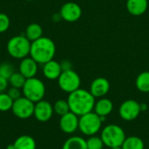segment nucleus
<instances>
[{
    "label": "nucleus",
    "mask_w": 149,
    "mask_h": 149,
    "mask_svg": "<svg viewBox=\"0 0 149 149\" xmlns=\"http://www.w3.org/2000/svg\"><path fill=\"white\" fill-rule=\"evenodd\" d=\"M62 149H87L86 141L79 136H72L65 141Z\"/></svg>",
    "instance_id": "obj_20"
},
{
    "label": "nucleus",
    "mask_w": 149,
    "mask_h": 149,
    "mask_svg": "<svg viewBox=\"0 0 149 149\" xmlns=\"http://www.w3.org/2000/svg\"><path fill=\"white\" fill-rule=\"evenodd\" d=\"M63 70L59 62L52 59L47 63L43 65V74L44 76L50 80L58 79Z\"/></svg>",
    "instance_id": "obj_15"
},
{
    "label": "nucleus",
    "mask_w": 149,
    "mask_h": 149,
    "mask_svg": "<svg viewBox=\"0 0 149 149\" xmlns=\"http://www.w3.org/2000/svg\"><path fill=\"white\" fill-rule=\"evenodd\" d=\"M141 112V107L139 102L134 100H125L119 108L120 118L126 121H132L138 118Z\"/></svg>",
    "instance_id": "obj_9"
},
{
    "label": "nucleus",
    "mask_w": 149,
    "mask_h": 149,
    "mask_svg": "<svg viewBox=\"0 0 149 149\" xmlns=\"http://www.w3.org/2000/svg\"><path fill=\"white\" fill-rule=\"evenodd\" d=\"M86 146L87 149H103L105 145L100 137L93 135L86 140Z\"/></svg>",
    "instance_id": "obj_26"
},
{
    "label": "nucleus",
    "mask_w": 149,
    "mask_h": 149,
    "mask_svg": "<svg viewBox=\"0 0 149 149\" xmlns=\"http://www.w3.org/2000/svg\"><path fill=\"white\" fill-rule=\"evenodd\" d=\"M31 42L24 35H16L10 38L6 49L10 57L16 59H23L30 55Z\"/></svg>",
    "instance_id": "obj_3"
},
{
    "label": "nucleus",
    "mask_w": 149,
    "mask_h": 149,
    "mask_svg": "<svg viewBox=\"0 0 149 149\" xmlns=\"http://www.w3.org/2000/svg\"><path fill=\"white\" fill-rule=\"evenodd\" d=\"M10 24L9 17L4 13H0V33L5 32Z\"/></svg>",
    "instance_id": "obj_28"
},
{
    "label": "nucleus",
    "mask_w": 149,
    "mask_h": 149,
    "mask_svg": "<svg viewBox=\"0 0 149 149\" xmlns=\"http://www.w3.org/2000/svg\"><path fill=\"white\" fill-rule=\"evenodd\" d=\"M94 113H96L100 118L107 117L113 109V104L111 100L107 98H100L94 105Z\"/></svg>",
    "instance_id": "obj_17"
},
{
    "label": "nucleus",
    "mask_w": 149,
    "mask_h": 149,
    "mask_svg": "<svg viewBox=\"0 0 149 149\" xmlns=\"http://www.w3.org/2000/svg\"><path fill=\"white\" fill-rule=\"evenodd\" d=\"M126 7L131 15L135 17L141 16L148 10V0H127Z\"/></svg>",
    "instance_id": "obj_16"
},
{
    "label": "nucleus",
    "mask_w": 149,
    "mask_h": 149,
    "mask_svg": "<svg viewBox=\"0 0 149 149\" xmlns=\"http://www.w3.org/2000/svg\"><path fill=\"white\" fill-rule=\"evenodd\" d=\"M79 116L69 112L65 115L60 117L59 120V127L65 134H72L79 129Z\"/></svg>",
    "instance_id": "obj_12"
},
{
    "label": "nucleus",
    "mask_w": 149,
    "mask_h": 149,
    "mask_svg": "<svg viewBox=\"0 0 149 149\" xmlns=\"http://www.w3.org/2000/svg\"><path fill=\"white\" fill-rule=\"evenodd\" d=\"M59 88L65 93H71L80 88L81 79L79 75L72 69L63 71L58 79Z\"/></svg>",
    "instance_id": "obj_7"
},
{
    "label": "nucleus",
    "mask_w": 149,
    "mask_h": 149,
    "mask_svg": "<svg viewBox=\"0 0 149 149\" xmlns=\"http://www.w3.org/2000/svg\"><path fill=\"white\" fill-rule=\"evenodd\" d=\"M100 138L104 145L109 148L121 147L126 137L125 131L118 125L110 124L106 126L100 134Z\"/></svg>",
    "instance_id": "obj_4"
},
{
    "label": "nucleus",
    "mask_w": 149,
    "mask_h": 149,
    "mask_svg": "<svg viewBox=\"0 0 149 149\" xmlns=\"http://www.w3.org/2000/svg\"><path fill=\"white\" fill-rule=\"evenodd\" d=\"M55 53V43L47 37H41L31 44L30 57H31L38 64L44 65L53 59Z\"/></svg>",
    "instance_id": "obj_2"
},
{
    "label": "nucleus",
    "mask_w": 149,
    "mask_h": 149,
    "mask_svg": "<svg viewBox=\"0 0 149 149\" xmlns=\"http://www.w3.org/2000/svg\"><path fill=\"white\" fill-rule=\"evenodd\" d=\"M24 36L31 42H33V41L40 38L41 37H43V29H42L41 25L37 23L30 24L25 29Z\"/></svg>",
    "instance_id": "obj_19"
},
{
    "label": "nucleus",
    "mask_w": 149,
    "mask_h": 149,
    "mask_svg": "<svg viewBox=\"0 0 149 149\" xmlns=\"http://www.w3.org/2000/svg\"><path fill=\"white\" fill-rule=\"evenodd\" d=\"M60 65H61V67H62V70H63V71L72 69L71 63H70L69 61H67V60H64V61L60 62Z\"/></svg>",
    "instance_id": "obj_31"
},
{
    "label": "nucleus",
    "mask_w": 149,
    "mask_h": 149,
    "mask_svg": "<svg viewBox=\"0 0 149 149\" xmlns=\"http://www.w3.org/2000/svg\"><path fill=\"white\" fill-rule=\"evenodd\" d=\"M8 80H9V84L10 85V86L22 89L26 81V79L24 75H22L18 72H14Z\"/></svg>",
    "instance_id": "obj_24"
},
{
    "label": "nucleus",
    "mask_w": 149,
    "mask_h": 149,
    "mask_svg": "<svg viewBox=\"0 0 149 149\" xmlns=\"http://www.w3.org/2000/svg\"><path fill=\"white\" fill-rule=\"evenodd\" d=\"M9 85V80L3 77L0 76V93H3V91L6 90Z\"/></svg>",
    "instance_id": "obj_30"
},
{
    "label": "nucleus",
    "mask_w": 149,
    "mask_h": 149,
    "mask_svg": "<svg viewBox=\"0 0 149 149\" xmlns=\"http://www.w3.org/2000/svg\"><path fill=\"white\" fill-rule=\"evenodd\" d=\"M59 14L61 18L65 21L73 23L81 17L82 9L78 3L74 2H67L61 6Z\"/></svg>",
    "instance_id": "obj_10"
},
{
    "label": "nucleus",
    "mask_w": 149,
    "mask_h": 149,
    "mask_svg": "<svg viewBox=\"0 0 149 149\" xmlns=\"http://www.w3.org/2000/svg\"><path fill=\"white\" fill-rule=\"evenodd\" d=\"M22 93L31 101L37 103L43 100L45 94V86L41 79L36 77L26 79L22 88Z\"/></svg>",
    "instance_id": "obj_5"
},
{
    "label": "nucleus",
    "mask_w": 149,
    "mask_h": 149,
    "mask_svg": "<svg viewBox=\"0 0 149 149\" xmlns=\"http://www.w3.org/2000/svg\"><path fill=\"white\" fill-rule=\"evenodd\" d=\"M14 100L5 93H0V112L11 110Z\"/></svg>",
    "instance_id": "obj_25"
},
{
    "label": "nucleus",
    "mask_w": 149,
    "mask_h": 149,
    "mask_svg": "<svg viewBox=\"0 0 149 149\" xmlns=\"http://www.w3.org/2000/svg\"><path fill=\"white\" fill-rule=\"evenodd\" d=\"M67 101L70 107V111L79 117L93 112L96 102L95 98L90 91L81 88L69 93Z\"/></svg>",
    "instance_id": "obj_1"
},
{
    "label": "nucleus",
    "mask_w": 149,
    "mask_h": 149,
    "mask_svg": "<svg viewBox=\"0 0 149 149\" xmlns=\"http://www.w3.org/2000/svg\"><path fill=\"white\" fill-rule=\"evenodd\" d=\"M122 149H144L145 144L142 139L138 136H129L127 137L121 146Z\"/></svg>",
    "instance_id": "obj_21"
},
{
    "label": "nucleus",
    "mask_w": 149,
    "mask_h": 149,
    "mask_svg": "<svg viewBox=\"0 0 149 149\" xmlns=\"http://www.w3.org/2000/svg\"><path fill=\"white\" fill-rule=\"evenodd\" d=\"M6 149H14V145L13 144H10V145H8L7 146V148Z\"/></svg>",
    "instance_id": "obj_32"
},
{
    "label": "nucleus",
    "mask_w": 149,
    "mask_h": 149,
    "mask_svg": "<svg viewBox=\"0 0 149 149\" xmlns=\"http://www.w3.org/2000/svg\"><path fill=\"white\" fill-rule=\"evenodd\" d=\"M135 86L141 93H149V72H142L135 79Z\"/></svg>",
    "instance_id": "obj_22"
},
{
    "label": "nucleus",
    "mask_w": 149,
    "mask_h": 149,
    "mask_svg": "<svg viewBox=\"0 0 149 149\" xmlns=\"http://www.w3.org/2000/svg\"><path fill=\"white\" fill-rule=\"evenodd\" d=\"M53 111L60 117L70 112V107L68 101L65 100H58L53 105Z\"/></svg>",
    "instance_id": "obj_23"
},
{
    "label": "nucleus",
    "mask_w": 149,
    "mask_h": 149,
    "mask_svg": "<svg viewBox=\"0 0 149 149\" xmlns=\"http://www.w3.org/2000/svg\"><path fill=\"white\" fill-rule=\"evenodd\" d=\"M14 72H15L14 67L9 62H3L0 65V76L1 77H3L9 79Z\"/></svg>",
    "instance_id": "obj_27"
},
{
    "label": "nucleus",
    "mask_w": 149,
    "mask_h": 149,
    "mask_svg": "<svg viewBox=\"0 0 149 149\" xmlns=\"http://www.w3.org/2000/svg\"><path fill=\"white\" fill-rule=\"evenodd\" d=\"M101 118L94 112H90L79 119V129L86 136H93L100 132L102 126Z\"/></svg>",
    "instance_id": "obj_6"
},
{
    "label": "nucleus",
    "mask_w": 149,
    "mask_h": 149,
    "mask_svg": "<svg viewBox=\"0 0 149 149\" xmlns=\"http://www.w3.org/2000/svg\"><path fill=\"white\" fill-rule=\"evenodd\" d=\"M7 93L13 100H16L19 99L20 97H22L21 96V94H22L21 90L19 88H16V87H12V86L8 90Z\"/></svg>",
    "instance_id": "obj_29"
},
{
    "label": "nucleus",
    "mask_w": 149,
    "mask_h": 149,
    "mask_svg": "<svg viewBox=\"0 0 149 149\" xmlns=\"http://www.w3.org/2000/svg\"><path fill=\"white\" fill-rule=\"evenodd\" d=\"M26 1H29V2H31V1H33V0H26Z\"/></svg>",
    "instance_id": "obj_34"
},
{
    "label": "nucleus",
    "mask_w": 149,
    "mask_h": 149,
    "mask_svg": "<svg viewBox=\"0 0 149 149\" xmlns=\"http://www.w3.org/2000/svg\"><path fill=\"white\" fill-rule=\"evenodd\" d=\"M110 90L109 81L103 77L96 78L90 85V93L94 98L105 97Z\"/></svg>",
    "instance_id": "obj_13"
},
{
    "label": "nucleus",
    "mask_w": 149,
    "mask_h": 149,
    "mask_svg": "<svg viewBox=\"0 0 149 149\" xmlns=\"http://www.w3.org/2000/svg\"><path fill=\"white\" fill-rule=\"evenodd\" d=\"M53 106L46 100H40L35 103L34 107V113L35 118L40 122L48 121L53 115Z\"/></svg>",
    "instance_id": "obj_11"
},
{
    "label": "nucleus",
    "mask_w": 149,
    "mask_h": 149,
    "mask_svg": "<svg viewBox=\"0 0 149 149\" xmlns=\"http://www.w3.org/2000/svg\"><path fill=\"white\" fill-rule=\"evenodd\" d=\"M14 149H36V141L30 135H21L13 143Z\"/></svg>",
    "instance_id": "obj_18"
},
{
    "label": "nucleus",
    "mask_w": 149,
    "mask_h": 149,
    "mask_svg": "<svg viewBox=\"0 0 149 149\" xmlns=\"http://www.w3.org/2000/svg\"><path fill=\"white\" fill-rule=\"evenodd\" d=\"M35 103L25 98L24 96L14 100L11 111L14 115L19 119H28L34 113Z\"/></svg>",
    "instance_id": "obj_8"
},
{
    "label": "nucleus",
    "mask_w": 149,
    "mask_h": 149,
    "mask_svg": "<svg viewBox=\"0 0 149 149\" xmlns=\"http://www.w3.org/2000/svg\"><path fill=\"white\" fill-rule=\"evenodd\" d=\"M38 64L31 57H26L21 59L19 64V72L24 75L25 79L33 78L38 72Z\"/></svg>",
    "instance_id": "obj_14"
},
{
    "label": "nucleus",
    "mask_w": 149,
    "mask_h": 149,
    "mask_svg": "<svg viewBox=\"0 0 149 149\" xmlns=\"http://www.w3.org/2000/svg\"><path fill=\"white\" fill-rule=\"evenodd\" d=\"M109 149H122V148L121 147H116V148H112Z\"/></svg>",
    "instance_id": "obj_33"
}]
</instances>
